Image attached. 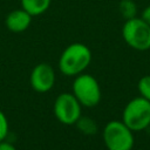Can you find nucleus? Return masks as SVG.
Here are the masks:
<instances>
[{
  "label": "nucleus",
  "mask_w": 150,
  "mask_h": 150,
  "mask_svg": "<svg viewBox=\"0 0 150 150\" xmlns=\"http://www.w3.org/2000/svg\"><path fill=\"white\" fill-rule=\"evenodd\" d=\"M91 62V52L88 46L74 42L67 46L60 55L59 69L66 76H76L83 73Z\"/></svg>",
  "instance_id": "nucleus-1"
},
{
  "label": "nucleus",
  "mask_w": 150,
  "mask_h": 150,
  "mask_svg": "<svg viewBox=\"0 0 150 150\" xmlns=\"http://www.w3.org/2000/svg\"><path fill=\"white\" fill-rule=\"evenodd\" d=\"M122 38L130 48L145 52L150 49V25L141 16L128 19L122 27Z\"/></svg>",
  "instance_id": "nucleus-2"
},
{
  "label": "nucleus",
  "mask_w": 150,
  "mask_h": 150,
  "mask_svg": "<svg viewBox=\"0 0 150 150\" xmlns=\"http://www.w3.org/2000/svg\"><path fill=\"white\" fill-rule=\"evenodd\" d=\"M122 122L131 131H142L150 125V101L142 96L130 100L123 109Z\"/></svg>",
  "instance_id": "nucleus-3"
},
{
  "label": "nucleus",
  "mask_w": 150,
  "mask_h": 150,
  "mask_svg": "<svg viewBox=\"0 0 150 150\" xmlns=\"http://www.w3.org/2000/svg\"><path fill=\"white\" fill-rule=\"evenodd\" d=\"M104 145L108 150H131L134 148V131L122 121H110L102 132Z\"/></svg>",
  "instance_id": "nucleus-4"
},
{
  "label": "nucleus",
  "mask_w": 150,
  "mask_h": 150,
  "mask_svg": "<svg viewBox=\"0 0 150 150\" xmlns=\"http://www.w3.org/2000/svg\"><path fill=\"white\" fill-rule=\"evenodd\" d=\"M73 95L80 102L82 107L91 108L101 101V88L97 80L90 74H79L73 82Z\"/></svg>",
  "instance_id": "nucleus-5"
},
{
  "label": "nucleus",
  "mask_w": 150,
  "mask_h": 150,
  "mask_svg": "<svg viewBox=\"0 0 150 150\" xmlns=\"http://www.w3.org/2000/svg\"><path fill=\"white\" fill-rule=\"evenodd\" d=\"M81 107L73 93H62L55 98L53 111L60 123L73 125L81 117Z\"/></svg>",
  "instance_id": "nucleus-6"
},
{
  "label": "nucleus",
  "mask_w": 150,
  "mask_h": 150,
  "mask_svg": "<svg viewBox=\"0 0 150 150\" xmlns=\"http://www.w3.org/2000/svg\"><path fill=\"white\" fill-rule=\"evenodd\" d=\"M30 86L38 93L49 91L55 83V71L48 63H39L30 73Z\"/></svg>",
  "instance_id": "nucleus-7"
},
{
  "label": "nucleus",
  "mask_w": 150,
  "mask_h": 150,
  "mask_svg": "<svg viewBox=\"0 0 150 150\" xmlns=\"http://www.w3.org/2000/svg\"><path fill=\"white\" fill-rule=\"evenodd\" d=\"M32 18L33 16L21 7L9 12L6 15L5 26L12 33H22L30 26Z\"/></svg>",
  "instance_id": "nucleus-8"
},
{
  "label": "nucleus",
  "mask_w": 150,
  "mask_h": 150,
  "mask_svg": "<svg viewBox=\"0 0 150 150\" xmlns=\"http://www.w3.org/2000/svg\"><path fill=\"white\" fill-rule=\"evenodd\" d=\"M21 7L32 16L43 14L50 6L52 0H20Z\"/></svg>",
  "instance_id": "nucleus-9"
},
{
  "label": "nucleus",
  "mask_w": 150,
  "mask_h": 150,
  "mask_svg": "<svg viewBox=\"0 0 150 150\" xmlns=\"http://www.w3.org/2000/svg\"><path fill=\"white\" fill-rule=\"evenodd\" d=\"M118 11L121 15L128 20L135 18L137 14V5L134 0H121L118 4Z\"/></svg>",
  "instance_id": "nucleus-10"
},
{
  "label": "nucleus",
  "mask_w": 150,
  "mask_h": 150,
  "mask_svg": "<svg viewBox=\"0 0 150 150\" xmlns=\"http://www.w3.org/2000/svg\"><path fill=\"white\" fill-rule=\"evenodd\" d=\"M76 125L80 131L86 135H94L97 131L96 122L90 117H80L76 122Z\"/></svg>",
  "instance_id": "nucleus-11"
},
{
  "label": "nucleus",
  "mask_w": 150,
  "mask_h": 150,
  "mask_svg": "<svg viewBox=\"0 0 150 150\" xmlns=\"http://www.w3.org/2000/svg\"><path fill=\"white\" fill-rule=\"evenodd\" d=\"M137 89L142 97L150 101V75H144L139 79Z\"/></svg>",
  "instance_id": "nucleus-12"
},
{
  "label": "nucleus",
  "mask_w": 150,
  "mask_h": 150,
  "mask_svg": "<svg viewBox=\"0 0 150 150\" xmlns=\"http://www.w3.org/2000/svg\"><path fill=\"white\" fill-rule=\"evenodd\" d=\"M9 131V123L7 120V116L2 110H0V142H2Z\"/></svg>",
  "instance_id": "nucleus-13"
},
{
  "label": "nucleus",
  "mask_w": 150,
  "mask_h": 150,
  "mask_svg": "<svg viewBox=\"0 0 150 150\" xmlns=\"http://www.w3.org/2000/svg\"><path fill=\"white\" fill-rule=\"evenodd\" d=\"M141 18H142L145 22H148V23L150 25V5H148V6L142 11Z\"/></svg>",
  "instance_id": "nucleus-14"
},
{
  "label": "nucleus",
  "mask_w": 150,
  "mask_h": 150,
  "mask_svg": "<svg viewBox=\"0 0 150 150\" xmlns=\"http://www.w3.org/2000/svg\"><path fill=\"white\" fill-rule=\"evenodd\" d=\"M0 150H16V148L8 142H0Z\"/></svg>",
  "instance_id": "nucleus-15"
},
{
  "label": "nucleus",
  "mask_w": 150,
  "mask_h": 150,
  "mask_svg": "<svg viewBox=\"0 0 150 150\" xmlns=\"http://www.w3.org/2000/svg\"><path fill=\"white\" fill-rule=\"evenodd\" d=\"M131 150H132V149H131Z\"/></svg>",
  "instance_id": "nucleus-16"
}]
</instances>
